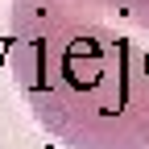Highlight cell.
<instances>
[{
	"label": "cell",
	"instance_id": "cell-1",
	"mask_svg": "<svg viewBox=\"0 0 149 149\" xmlns=\"http://www.w3.org/2000/svg\"><path fill=\"white\" fill-rule=\"evenodd\" d=\"M8 66L66 149H149V0H13Z\"/></svg>",
	"mask_w": 149,
	"mask_h": 149
}]
</instances>
